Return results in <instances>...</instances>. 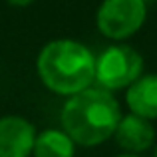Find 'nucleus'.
<instances>
[{
  "label": "nucleus",
  "instance_id": "nucleus-1",
  "mask_svg": "<svg viewBox=\"0 0 157 157\" xmlns=\"http://www.w3.org/2000/svg\"><path fill=\"white\" fill-rule=\"evenodd\" d=\"M121 109L111 92L104 88H88L70 96L60 113V127L76 145L96 147L113 137Z\"/></svg>",
  "mask_w": 157,
  "mask_h": 157
},
{
  "label": "nucleus",
  "instance_id": "nucleus-2",
  "mask_svg": "<svg viewBox=\"0 0 157 157\" xmlns=\"http://www.w3.org/2000/svg\"><path fill=\"white\" fill-rule=\"evenodd\" d=\"M36 72L44 88L70 98L92 88L96 82V56L76 40H52L36 58Z\"/></svg>",
  "mask_w": 157,
  "mask_h": 157
},
{
  "label": "nucleus",
  "instance_id": "nucleus-3",
  "mask_svg": "<svg viewBox=\"0 0 157 157\" xmlns=\"http://www.w3.org/2000/svg\"><path fill=\"white\" fill-rule=\"evenodd\" d=\"M143 72V58L127 44L107 46L96 58V82L98 88L107 92L129 88Z\"/></svg>",
  "mask_w": 157,
  "mask_h": 157
},
{
  "label": "nucleus",
  "instance_id": "nucleus-4",
  "mask_svg": "<svg viewBox=\"0 0 157 157\" xmlns=\"http://www.w3.org/2000/svg\"><path fill=\"white\" fill-rule=\"evenodd\" d=\"M147 6L143 0H104L98 8V30L109 40H127L143 26Z\"/></svg>",
  "mask_w": 157,
  "mask_h": 157
},
{
  "label": "nucleus",
  "instance_id": "nucleus-5",
  "mask_svg": "<svg viewBox=\"0 0 157 157\" xmlns=\"http://www.w3.org/2000/svg\"><path fill=\"white\" fill-rule=\"evenodd\" d=\"M36 125L22 115L0 117V157H32Z\"/></svg>",
  "mask_w": 157,
  "mask_h": 157
},
{
  "label": "nucleus",
  "instance_id": "nucleus-6",
  "mask_svg": "<svg viewBox=\"0 0 157 157\" xmlns=\"http://www.w3.org/2000/svg\"><path fill=\"white\" fill-rule=\"evenodd\" d=\"M113 139L123 151L137 155L141 151H147L153 145L155 129L149 119H143L135 113H127V115H121V119H119Z\"/></svg>",
  "mask_w": 157,
  "mask_h": 157
},
{
  "label": "nucleus",
  "instance_id": "nucleus-7",
  "mask_svg": "<svg viewBox=\"0 0 157 157\" xmlns=\"http://www.w3.org/2000/svg\"><path fill=\"white\" fill-rule=\"evenodd\" d=\"M125 104L131 113L143 119H157V74L141 76L127 88Z\"/></svg>",
  "mask_w": 157,
  "mask_h": 157
},
{
  "label": "nucleus",
  "instance_id": "nucleus-8",
  "mask_svg": "<svg viewBox=\"0 0 157 157\" xmlns=\"http://www.w3.org/2000/svg\"><path fill=\"white\" fill-rule=\"evenodd\" d=\"M34 157H74L76 143L62 127H50L36 135Z\"/></svg>",
  "mask_w": 157,
  "mask_h": 157
},
{
  "label": "nucleus",
  "instance_id": "nucleus-9",
  "mask_svg": "<svg viewBox=\"0 0 157 157\" xmlns=\"http://www.w3.org/2000/svg\"><path fill=\"white\" fill-rule=\"evenodd\" d=\"M10 6H18V8H26V6H30V4H34L36 0H6Z\"/></svg>",
  "mask_w": 157,
  "mask_h": 157
},
{
  "label": "nucleus",
  "instance_id": "nucleus-10",
  "mask_svg": "<svg viewBox=\"0 0 157 157\" xmlns=\"http://www.w3.org/2000/svg\"><path fill=\"white\" fill-rule=\"evenodd\" d=\"M117 157H139V155H133V153H121V155H117Z\"/></svg>",
  "mask_w": 157,
  "mask_h": 157
},
{
  "label": "nucleus",
  "instance_id": "nucleus-11",
  "mask_svg": "<svg viewBox=\"0 0 157 157\" xmlns=\"http://www.w3.org/2000/svg\"><path fill=\"white\" fill-rule=\"evenodd\" d=\"M153 157H157V147H155V153H153Z\"/></svg>",
  "mask_w": 157,
  "mask_h": 157
},
{
  "label": "nucleus",
  "instance_id": "nucleus-12",
  "mask_svg": "<svg viewBox=\"0 0 157 157\" xmlns=\"http://www.w3.org/2000/svg\"><path fill=\"white\" fill-rule=\"evenodd\" d=\"M143 2H151V0H143Z\"/></svg>",
  "mask_w": 157,
  "mask_h": 157
}]
</instances>
